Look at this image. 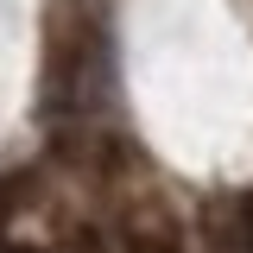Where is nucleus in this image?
Here are the masks:
<instances>
[{
  "label": "nucleus",
  "mask_w": 253,
  "mask_h": 253,
  "mask_svg": "<svg viewBox=\"0 0 253 253\" xmlns=\"http://www.w3.org/2000/svg\"><path fill=\"white\" fill-rule=\"evenodd\" d=\"M133 253H177L171 234H133Z\"/></svg>",
  "instance_id": "nucleus-1"
},
{
  "label": "nucleus",
  "mask_w": 253,
  "mask_h": 253,
  "mask_svg": "<svg viewBox=\"0 0 253 253\" xmlns=\"http://www.w3.org/2000/svg\"><path fill=\"white\" fill-rule=\"evenodd\" d=\"M241 241H247V253H253V196L241 203Z\"/></svg>",
  "instance_id": "nucleus-3"
},
{
  "label": "nucleus",
  "mask_w": 253,
  "mask_h": 253,
  "mask_svg": "<svg viewBox=\"0 0 253 253\" xmlns=\"http://www.w3.org/2000/svg\"><path fill=\"white\" fill-rule=\"evenodd\" d=\"M6 253H38V247H6Z\"/></svg>",
  "instance_id": "nucleus-4"
},
{
  "label": "nucleus",
  "mask_w": 253,
  "mask_h": 253,
  "mask_svg": "<svg viewBox=\"0 0 253 253\" xmlns=\"http://www.w3.org/2000/svg\"><path fill=\"white\" fill-rule=\"evenodd\" d=\"M70 253H108V247H101V234H95V228H83V234H76V247H70Z\"/></svg>",
  "instance_id": "nucleus-2"
}]
</instances>
